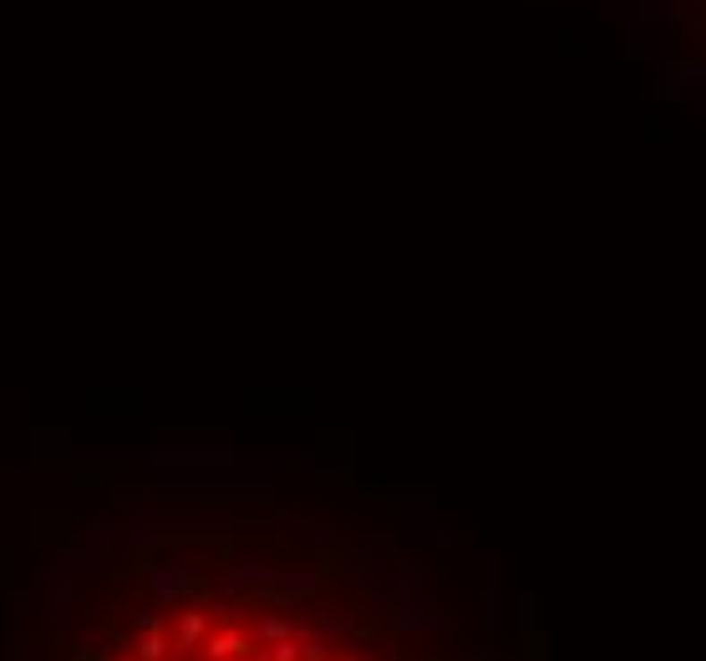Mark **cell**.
I'll use <instances>...</instances> for the list:
<instances>
[{
	"mask_svg": "<svg viewBox=\"0 0 706 661\" xmlns=\"http://www.w3.org/2000/svg\"><path fill=\"white\" fill-rule=\"evenodd\" d=\"M204 631H208V615L204 611H183V626H178V641L168 646L173 657H193V646L204 641Z\"/></svg>",
	"mask_w": 706,
	"mask_h": 661,
	"instance_id": "cell-1",
	"label": "cell"
},
{
	"mask_svg": "<svg viewBox=\"0 0 706 661\" xmlns=\"http://www.w3.org/2000/svg\"><path fill=\"white\" fill-rule=\"evenodd\" d=\"M208 661H234V657H250V641L239 636V631H224V636H214L208 641V651H204Z\"/></svg>",
	"mask_w": 706,
	"mask_h": 661,
	"instance_id": "cell-2",
	"label": "cell"
},
{
	"mask_svg": "<svg viewBox=\"0 0 706 661\" xmlns=\"http://www.w3.org/2000/svg\"><path fill=\"white\" fill-rule=\"evenodd\" d=\"M173 651H168V636H163V626H153V631H142V641H138V661H168Z\"/></svg>",
	"mask_w": 706,
	"mask_h": 661,
	"instance_id": "cell-3",
	"label": "cell"
},
{
	"mask_svg": "<svg viewBox=\"0 0 706 661\" xmlns=\"http://www.w3.org/2000/svg\"><path fill=\"white\" fill-rule=\"evenodd\" d=\"M234 661H254V657H234Z\"/></svg>",
	"mask_w": 706,
	"mask_h": 661,
	"instance_id": "cell-4",
	"label": "cell"
},
{
	"mask_svg": "<svg viewBox=\"0 0 706 661\" xmlns=\"http://www.w3.org/2000/svg\"><path fill=\"white\" fill-rule=\"evenodd\" d=\"M117 661H132V657H117Z\"/></svg>",
	"mask_w": 706,
	"mask_h": 661,
	"instance_id": "cell-5",
	"label": "cell"
}]
</instances>
